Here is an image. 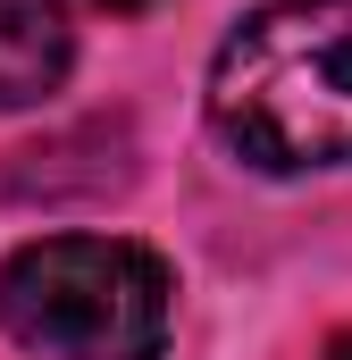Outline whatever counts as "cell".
I'll return each instance as SVG.
<instances>
[{
    "label": "cell",
    "mask_w": 352,
    "mask_h": 360,
    "mask_svg": "<svg viewBox=\"0 0 352 360\" xmlns=\"http://www.w3.org/2000/svg\"><path fill=\"white\" fill-rule=\"evenodd\" d=\"M201 109L210 134L260 176L352 168V0L252 8L218 42Z\"/></svg>",
    "instance_id": "cell-1"
},
{
    "label": "cell",
    "mask_w": 352,
    "mask_h": 360,
    "mask_svg": "<svg viewBox=\"0 0 352 360\" xmlns=\"http://www.w3.org/2000/svg\"><path fill=\"white\" fill-rule=\"evenodd\" d=\"M168 260L126 235H34L0 260V327L42 360H160Z\"/></svg>",
    "instance_id": "cell-2"
},
{
    "label": "cell",
    "mask_w": 352,
    "mask_h": 360,
    "mask_svg": "<svg viewBox=\"0 0 352 360\" xmlns=\"http://www.w3.org/2000/svg\"><path fill=\"white\" fill-rule=\"evenodd\" d=\"M76 25L59 0H0V109H34L68 84Z\"/></svg>",
    "instance_id": "cell-3"
},
{
    "label": "cell",
    "mask_w": 352,
    "mask_h": 360,
    "mask_svg": "<svg viewBox=\"0 0 352 360\" xmlns=\"http://www.w3.org/2000/svg\"><path fill=\"white\" fill-rule=\"evenodd\" d=\"M327 360H352V335H336V352H327Z\"/></svg>",
    "instance_id": "cell-4"
},
{
    "label": "cell",
    "mask_w": 352,
    "mask_h": 360,
    "mask_svg": "<svg viewBox=\"0 0 352 360\" xmlns=\"http://www.w3.org/2000/svg\"><path fill=\"white\" fill-rule=\"evenodd\" d=\"M109 8H143V0H109Z\"/></svg>",
    "instance_id": "cell-5"
}]
</instances>
